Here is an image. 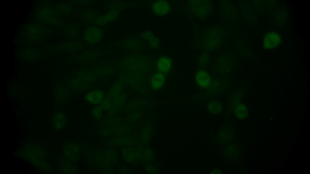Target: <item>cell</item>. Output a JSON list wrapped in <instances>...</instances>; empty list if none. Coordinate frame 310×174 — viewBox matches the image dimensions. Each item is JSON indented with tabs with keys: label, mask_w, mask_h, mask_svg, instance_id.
<instances>
[{
	"label": "cell",
	"mask_w": 310,
	"mask_h": 174,
	"mask_svg": "<svg viewBox=\"0 0 310 174\" xmlns=\"http://www.w3.org/2000/svg\"><path fill=\"white\" fill-rule=\"evenodd\" d=\"M24 154L26 159L38 166L39 164V167L40 164L43 166L44 165L47 164L46 162L44 160L45 155V152L38 147L31 145L26 146Z\"/></svg>",
	"instance_id": "6da1fadb"
},
{
	"label": "cell",
	"mask_w": 310,
	"mask_h": 174,
	"mask_svg": "<svg viewBox=\"0 0 310 174\" xmlns=\"http://www.w3.org/2000/svg\"><path fill=\"white\" fill-rule=\"evenodd\" d=\"M234 134L232 127L227 124L222 126L219 130L216 135V140L222 144L229 143L233 140Z\"/></svg>",
	"instance_id": "7a4b0ae2"
},
{
	"label": "cell",
	"mask_w": 310,
	"mask_h": 174,
	"mask_svg": "<svg viewBox=\"0 0 310 174\" xmlns=\"http://www.w3.org/2000/svg\"><path fill=\"white\" fill-rule=\"evenodd\" d=\"M281 42V38L279 35L274 32H270L265 35L263 40V44L265 48L269 50L278 46Z\"/></svg>",
	"instance_id": "3957f363"
},
{
	"label": "cell",
	"mask_w": 310,
	"mask_h": 174,
	"mask_svg": "<svg viewBox=\"0 0 310 174\" xmlns=\"http://www.w3.org/2000/svg\"><path fill=\"white\" fill-rule=\"evenodd\" d=\"M224 156L227 159L230 160L236 159L240 153L238 146L233 143H229L225 145L223 148Z\"/></svg>",
	"instance_id": "277c9868"
},
{
	"label": "cell",
	"mask_w": 310,
	"mask_h": 174,
	"mask_svg": "<svg viewBox=\"0 0 310 174\" xmlns=\"http://www.w3.org/2000/svg\"><path fill=\"white\" fill-rule=\"evenodd\" d=\"M195 79L199 86L203 88L208 87L210 85L211 79L206 72L202 71H198L195 75Z\"/></svg>",
	"instance_id": "5b68a950"
},
{
	"label": "cell",
	"mask_w": 310,
	"mask_h": 174,
	"mask_svg": "<svg viewBox=\"0 0 310 174\" xmlns=\"http://www.w3.org/2000/svg\"><path fill=\"white\" fill-rule=\"evenodd\" d=\"M66 116L63 113L57 112L53 115L52 122L56 130H59L64 128L66 125Z\"/></svg>",
	"instance_id": "8992f818"
},
{
	"label": "cell",
	"mask_w": 310,
	"mask_h": 174,
	"mask_svg": "<svg viewBox=\"0 0 310 174\" xmlns=\"http://www.w3.org/2000/svg\"><path fill=\"white\" fill-rule=\"evenodd\" d=\"M153 8L155 13L160 16L167 14L170 10L169 5L167 2L163 1H159L154 2Z\"/></svg>",
	"instance_id": "52a82bcc"
},
{
	"label": "cell",
	"mask_w": 310,
	"mask_h": 174,
	"mask_svg": "<svg viewBox=\"0 0 310 174\" xmlns=\"http://www.w3.org/2000/svg\"><path fill=\"white\" fill-rule=\"evenodd\" d=\"M249 112L247 107L242 103L237 104L235 107L234 114L236 118L239 120L246 118L248 116Z\"/></svg>",
	"instance_id": "ba28073f"
},
{
	"label": "cell",
	"mask_w": 310,
	"mask_h": 174,
	"mask_svg": "<svg viewBox=\"0 0 310 174\" xmlns=\"http://www.w3.org/2000/svg\"><path fill=\"white\" fill-rule=\"evenodd\" d=\"M165 77L162 73H157L153 75L151 80L152 87L154 89H158L161 88L165 82Z\"/></svg>",
	"instance_id": "9c48e42d"
},
{
	"label": "cell",
	"mask_w": 310,
	"mask_h": 174,
	"mask_svg": "<svg viewBox=\"0 0 310 174\" xmlns=\"http://www.w3.org/2000/svg\"><path fill=\"white\" fill-rule=\"evenodd\" d=\"M207 108L209 112L213 114L220 113L223 109L222 103L218 100L210 102L207 105Z\"/></svg>",
	"instance_id": "30bf717a"
},
{
	"label": "cell",
	"mask_w": 310,
	"mask_h": 174,
	"mask_svg": "<svg viewBox=\"0 0 310 174\" xmlns=\"http://www.w3.org/2000/svg\"><path fill=\"white\" fill-rule=\"evenodd\" d=\"M103 97V95L102 92L99 91H95L87 94L86 98L90 102L96 104L101 101Z\"/></svg>",
	"instance_id": "8fae6325"
},
{
	"label": "cell",
	"mask_w": 310,
	"mask_h": 174,
	"mask_svg": "<svg viewBox=\"0 0 310 174\" xmlns=\"http://www.w3.org/2000/svg\"><path fill=\"white\" fill-rule=\"evenodd\" d=\"M171 65V61L169 58L163 57L159 60L157 63V67L159 71L161 72H165L170 70Z\"/></svg>",
	"instance_id": "7c38bea8"
},
{
	"label": "cell",
	"mask_w": 310,
	"mask_h": 174,
	"mask_svg": "<svg viewBox=\"0 0 310 174\" xmlns=\"http://www.w3.org/2000/svg\"><path fill=\"white\" fill-rule=\"evenodd\" d=\"M210 173L212 174H221L222 173V172L219 169H215L212 170Z\"/></svg>",
	"instance_id": "4fadbf2b"
}]
</instances>
